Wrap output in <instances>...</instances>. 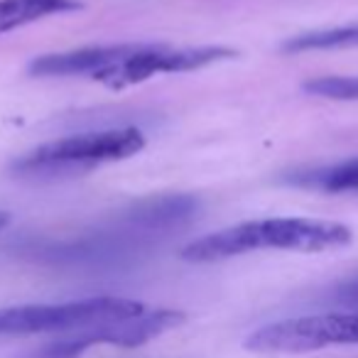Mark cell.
<instances>
[{
	"label": "cell",
	"mask_w": 358,
	"mask_h": 358,
	"mask_svg": "<svg viewBox=\"0 0 358 358\" xmlns=\"http://www.w3.org/2000/svg\"><path fill=\"white\" fill-rule=\"evenodd\" d=\"M192 216H196V199L187 194H172L138 201V204H133V209L120 214L118 219L140 234H159V231H169L177 229L179 224H187Z\"/></svg>",
	"instance_id": "cell-8"
},
{
	"label": "cell",
	"mask_w": 358,
	"mask_h": 358,
	"mask_svg": "<svg viewBox=\"0 0 358 358\" xmlns=\"http://www.w3.org/2000/svg\"><path fill=\"white\" fill-rule=\"evenodd\" d=\"M319 50H358V22L329 30H314L304 35L289 37L282 45V52H319Z\"/></svg>",
	"instance_id": "cell-10"
},
{
	"label": "cell",
	"mask_w": 358,
	"mask_h": 358,
	"mask_svg": "<svg viewBox=\"0 0 358 358\" xmlns=\"http://www.w3.org/2000/svg\"><path fill=\"white\" fill-rule=\"evenodd\" d=\"M8 224H10V214H8V211H0V231L6 229Z\"/></svg>",
	"instance_id": "cell-14"
},
{
	"label": "cell",
	"mask_w": 358,
	"mask_h": 358,
	"mask_svg": "<svg viewBox=\"0 0 358 358\" xmlns=\"http://www.w3.org/2000/svg\"><path fill=\"white\" fill-rule=\"evenodd\" d=\"M353 231L338 221L322 219H258L221 229L182 248L187 263H219L255 250H297L324 253L346 248Z\"/></svg>",
	"instance_id": "cell-1"
},
{
	"label": "cell",
	"mask_w": 358,
	"mask_h": 358,
	"mask_svg": "<svg viewBox=\"0 0 358 358\" xmlns=\"http://www.w3.org/2000/svg\"><path fill=\"white\" fill-rule=\"evenodd\" d=\"M74 10H81L79 0H0V35Z\"/></svg>",
	"instance_id": "cell-9"
},
{
	"label": "cell",
	"mask_w": 358,
	"mask_h": 358,
	"mask_svg": "<svg viewBox=\"0 0 358 358\" xmlns=\"http://www.w3.org/2000/svg\"><path fill=\"white\" fill-rule=\"evenodd\" d=\"M294 182L324 192H358V157L317 172H304L302 177H294Z\"/></svg>",
	"instance_id": "cell-11"
},
{
	"label": "cell",
	"mask_w": 358,
	"mask_h": 358,
	"mask_svg": "<svg viewBox=\"0 0 358 358\" xmlns=\"http://www.w3.org/2000/svg\"><path fill=\"white\" fill-rule=\"evenodd\" d=\"M331 297H334V302H338V304L358 307V275H353V278L338 282L336 287H334Z\"/></svg>",
	"instance_id": "cell-13"
},
{
	"label": "cell",
	"mask_w": 358,
	"mask_h": 358,
	"mask_svg": "<svg viewBox=\"0 0 358 358\" xmlns=\"http://www.w3.org/2000/svg\"><path fill=\"white\" fill-rule=\"evenodd\" d=\"M148 312L143 302L123 297H91L64 304H25L0 309V336L45 331H79Z\"/></svg>",
	"instance_id": "cell-3"
},
{
	"label": "cell",
	"mask_w": 358,
	"mask_h": 358,
	"mask_svg": "<svg viewBox=\"0 0 358 358\" xmlns=\"http://www.w3.org/2000/svg\"><path fill=\"white\" fill-rule=\"evenodd\" d=\"M128 45H103L81 47V50L59 52V55H42L30 62L32 76H86L94 79L99 71L123 57Z\"/></svg>",
	"instance_id": "cell-7"
},
{
	"label": "cell",
	"mask_w": 358,
	"mask_h": 358,
	"mask_svg": "<svg viewBox=\"0 0 358 358\" xmlns=\"http://www.w3.org/2000/svg\"><path fill=\"white\" fill-rule=\"evenodd\" d=\"M145 148V135L138 128H110L94 133L66 135L30 150L13 162L17 177H66L84 174L94 167L128 159Z\"/></svg>",
	"instance_id": "cell-2"
},
{
	"label": "cell",
	"mask_w": 358,
	"mask_h": 358,
	"mask_svg": "<svg viewBox=\"0 0 358 358\" xmlns=\"http://www.w3.org/2000/svg\"><path fill=\"white\" fill-rule=\"evenodd\" d=\"M346 343H358V312L275 322L250 334L243 346L255 353H309Z\"/></svg>",
	"instance_id": "cell-6"
},
{
	"label": "cell",
	"mask_w": 358,
	"mask_h": 358,
	"mask_svg": "<svg viewBox=\"0 0 358 358\" xmlns=\"http://www.w3.org/2000/svg\"><path fill=\"white\" fill-rule=\"evenodd\" d=\"M187 322V314L179 309H148L138 317L120 319V322L99 324V327L79 329L69 336L55 338L37 348L30 358H79L91 346H123L135 348L152 338L167 334Z\"/></svg>",
	"instance_id": "cell-5"
},
{
	"label": "cell",
	"mask_w": 358,
	"mask_h": 358,
	"mask_svg": "<svg viewBox=\"0 0 358 358\" xmlns=\"http://www.w3.org/2000/svg\"><path fill=\"white\" fill-rule=\"evenodd\" d=\"M231 57H236V50H229V47H167L128 42L123 57L99 71L91 81H99L108 89H125L150 76L194 71L216 64V62L231 59Z\"/></svg>",
	"instance_id": "cell-4"
},
{
	"label": "cell",
	"mask_w": 358,
	"mask_h": 358,
	"mask_svg": "<svg viewBox=\"0 0 358 358\" xmlns=\"http://www.w3.org/2000/svg\"><path fill=\"white\" fill-rule=\"evenodd\" d=\"M309 96L329 101H358V74L356 76H317L302 84Z\"/></svg>",
	"instance_id": "cell-12"
}]
</instances>
